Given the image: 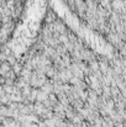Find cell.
Wrapping results in <instances>:
<instances>
[{"mask_svg":"<svg viewBox=\"0 0 126 127\" xmlns=\"http://www.w3.org/2000/svg\"><path fill=\"white\" fill-rule=\"evenodd\" d=\"M11 69H12V65L10 64V62H9V61H4V62H2V65H1V74L4 75L5 73L10 72Z\"/></svg>","mask_w":126,"mask_h":127,"instance_id":"6da1fadb","label":"cell"}]
</instances>
